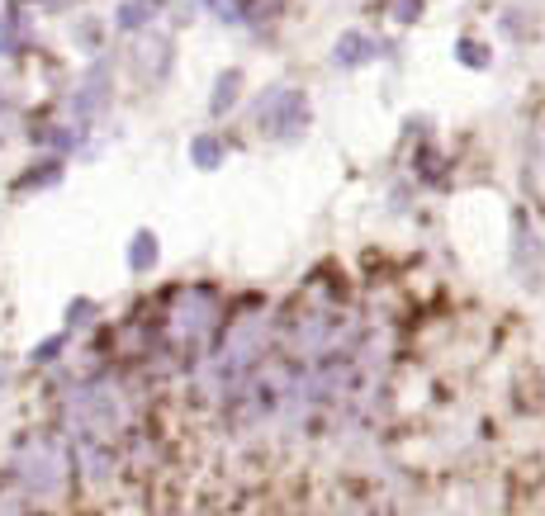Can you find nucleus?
Listing matches in <instances>:
<instances>
[{"instance_id":"1","label":"nucleus","mask_w":545,"mask_h":516,"mask_svg":"<svg viewBox=\"0 0 545 516\" xmlns=\"http://www.w3.org/2000/svg\"><path fill=\"white\" fill-rule=\"evenodd\" d=\"M266 100L275 105V114H266V133L271 138H294L309 119V100L299 90H266Z\"/></svg>"},{"instance_id":"2","label":"nucleus","mask_w":545,"mask_h":516,"mask_svg":"<svg viewBox=\"0 0 545 516\" xmlns=\"http://www.w3.org/2000/svg\"><path fill=\"white\" fill-rule=\"evenodd\" d=\"M105 100H109V67L95 62L91 76H86V86H81V95H76V114H100Z\"/></svg>"},{"instance_id":"3","label":"nucleus","mask_w":545,"mask_h":516,"mask_svg":"<svg viewBox=\"0 0 545 516\" xmlns=\"http://www.w3.org/2000/svg\"><path fill=\"white\" fill-rule=\"evenodd\" d=\"M157 10H162V0H119L114 24H119L124 34H138V29H147V24L157 19Z\"/></svg>"},{"instance_id":"4","label":"nucleus","mask_w":545,"mask_h":516,"mask_svg":"<svg viewBox=\"0 0 545 516\" xmlns=\"http://www.w3.org/2000/svg\"><path fill=\"white\" fill-rule=\"evenodd\" d=\"M237 95H242V72H237V67H228V72H218L214 95H209V114H214V119H223V114H233Z\"/></svg>"},{"instance_id":"5","label":"nucleus","mask_w":545,"mask_h":516,"mask_svg":"<svg viewBox=\"0 0 545 516\" xmlns=\"http://www.w3.org/2000/svg\"><path fill=\"white\" fill-rule=\"evenodd\" d=\"M157 261H162V242H157V232L138 228V232H133V242H128V266L143 275V270H152Z\"/></svg>"},{"instance_id":"6","label":"nucleus","mask_w":545,"mask_h":516,"mask_svg":"<svg viewBox=\"0 0 545 516\" xmlns=\"http://www.w3.org/2000/svg\"><path fill=\"white\" fill-rule=\"evenodd\" d=\"M375 53V43L365 34H342V43H337V67H356V62H365V57Z\"/></svg>"},{"instance_id":"7","label":"nucleus","mask_w":545,"mask_h":516,"mask_svg":"<svg viewBox=\"0 0 545 516\" xmlns=\"http://www.w3.org/2000/svg\"><path fill=\"white\" fill-rule=\"evenodd\" d=\"M190 161H195L200 171H218V166H223V143L204 133V138H195V143H190Z\"/></svg>"},{"instance_id":"8","label":"nucleus","mask_w":545,"mask_h":516,"mask_svg":"<svg viewBox=\"0 0 545 516\" xmlns=\"http://www.w3.org/2000/svg\"><path fill=\"white\" fill-rule=\"evenodd\" d=\"M57 180H62V166H34V171H24V176H19V190H43V185H57Z\"/></svg>"},{"instance_id":"9","label":"nucleus","mask_w":545,"mask_h":516,"mask_svg":"<svg viewBox=\"0 0 545 516\" xmlns=\"http://www.w3.org/2000/svg\"><path fill=\"white\" fill-rule=\"evenodd\" d=\"M460 57H465L470 67H484V62H489V48H479V43H460Z\"/></svg>"},{"instance_id":"10","label":"nucleus","mask_w":545,"mask_h":516,"mask_svg":"<svg viewBox=\"0 0 545 516\" xmlns=\"http://www.w3.org/2000/svg\"><path fill=\"white\" fill-rule=\"evenodd\" d=\"M91 318H95V303H81V299H76L72 308H67V322H72V327H76V322H91Z\"/></svg>"},{"instance_id":"11","label":"nucleus","mask_w":545,"mask_h":516,"mask_svg":"<svg viewBox=\"0 0 545 516\" xmlns=\"http://www.w3.org/2000/svg\"><path fill=\"white\" fill-rule=\"evenodd\" d=\"M62 346H67V337H53V341H43V346H38V351H34V360H38V365H43V360H53L57 351H62Z\"/></svg>"},{"instance_id":"12","label":"nucleus","mask_w":545,"mask_h":516,"mask_svg":"<svg viewBox=\"0 0 545 516\" xmlns=\"http://www.w3.org/2000/svg\"><path fill=\"white\" fill-rule=\"evenodd\" d=\"M76 43H81V48H95V43H100V29H95L91 19H86V24L76 29Z\"/></svg>"},{"instance_id":"13","label":"nucleus","mask_w":545,"mask_h":516,"mask_svg":"<svg viewBox=\"0 0 545 516\" xmlns=\"http://www.w3.org/2000/svg\"><path fill=\"white\" fill-rule=\"evenodd\" d=\"M43 143H53L57 152H67V147H72V133H67V128H48V138H43Z\"/></svg>"},{"instance_id":"14","label":"nucleus","mask_w":545,"mask_h":516,"mask_svg":"<svg viewBox=\"0 0 545 516\" xmlns=\"http://www.w3.org/2000/svg\"><path fill=\"white\" fill-rule=\"evenodd\" d=\"M418 10H422L418 0H399V10H394V15H399V19H413V15H418Z\"/></svg>"},{"instance_id":"15","label":"nucleus","mask_w":545,"mask_h":516,"mask_svg":"<svg viewBox=\"0 0 545 516\" xmlns=\"http://www.w3.org/2000/svg\"><path fill=\"white\" fill-rule=\"evenodd\" d=\"M204 5H223V0H204Z\"/></svg>"}]
</instances>
